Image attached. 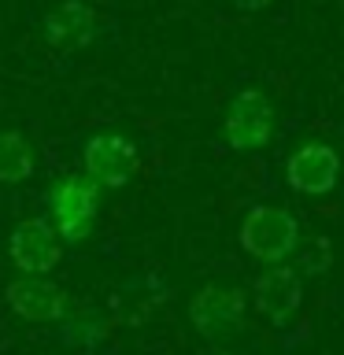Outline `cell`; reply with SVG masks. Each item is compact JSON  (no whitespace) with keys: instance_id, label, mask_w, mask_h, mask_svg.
I'll return each mask as SVG.
<instances>
[{"instance_id":"cell-6","label":"cell","mask_w":344,"mask_h":355,"mask_svg":"<svg viewBox=\"0 0 344 355\" xmlns=\"http://www.w3.org/2000/svg\"><path fill=\"white\" fill-rule=\"evenodd\" d=\"M82 163H85V178H93L96 185L119 189L137 171V148L122 133H96L85 144Z\"/></svg>"},{"instance_id":"cell-8","label":"cell","mask_w":344,"mask_h":355,"mask_svg":"<svg viewBox=\"0 0 344 355\" xmlns=\"http://www.w3.org/2000/svg\"><path fill=\"white\" fill-rule=\"evenodd\" d=\"M8 307L26 322H60L67 315V293L44 274H22L8 282Z\"/></svg>"},{"instance_id":"cell-1","label":"cell","mask_w":344,"mask_h":355,"mask_svg":"<svg viewBox=\"0 0 344 355\" xmlns=\"http://www.w3.org/2000/svg\"><path fill=\"white\" fill-rule=\"evenodd\" d=\"M241 248L266 266L285 263L300 248V222L285 207H252L241 222Z\"/></svg>"},{"instance_id":"cell-2","label":"cell","mask_w":344,"mask_h":355,"mask_svg":"<svg viewBox=\"0 0 344 355\" xmlns=\"http://www.w3.org/2000/svg\"><path fill=\"white\" fill-rule=\"evenodd\" d=\"M96 200H100V185L93 178H85V174L63 178L49 193V215H52L49 222L63 241H71V244L85 241L96 222Z\"/></svg>"},{"instance_id":"cell-10","label":"cell","mask_w":344,"mask_h":355,"mask_svg":"<svg viewBox=\"0 0 344 355\" xmlns=\"http://www.w3.org/2000/svg\"><path fill=\"white\" fill-rule=\"evenodd\" d=\"M96 37V11L82 0H63L44 15V41L55 52H78Z\"/></svg>"},{"instance_id":"cell-11","label":"cell","mask_w":344,"mask_h":355,"mask_svg":"<svg viewBox=\"0 0 344 355\" xmlns=\"http://www.w3.org/2000/svg\"><path fill=\"white\" fill-rule=\"evenodd\" d=\"M33 174V148L22 133H0V185H19Z\"/></svg>"},{"instance_id":"cell-12","label":"cell","mask_w":344,"mask_h":355,"mask_svg":"<svg viewBox=\"0 0 344 355\" xmlns=\"http://www.w3.org/2000/svg\"><path fill=\"white\" fill-rule=\"evenodd\" d=\"M233 4H237L241 11H263V8H270L274 0H233Z\"/></svg>"},{"instance_id":"cell-7","label":"cell","mask_w":344,"mask_h":355,"mask_svg":"<svg viewBox=\"0 0 344 355\" xmlns=\"http://www.w3.org/2000/svg\"><path fill=\"white\" fill-rule=\"evenodd\" d=\"M341 178V155L329 148V144H304L300 152L289 155L285 163V182L289 189L304 196H326L333 193Z\"/></svg>"},{"instance_id":"cell-13","label":"cell","mask_w":344,"mask_h":355,"mask_svg":"<svg viewBox=\"0 0 344 355\" xmlns=\"http://www.w3.org/2000/svg\"><path fill=\"white\" fill-rule=\"evenodd\" d=\"M207 355H230V352H207Z\"/></svg>"},{"instance_id":"cell-9","label":"cell","mask_w":344,"mask_h":355,"mask_svg":"<svg viewBox=\"0 0 344 355\" xmlns=\"http://www.w3.org/2000/svg\"><path fill=\"white\" fill-rule=\"evenodd\" d=\"M252 300L255 307L263 311L274 326H282L300 311V300H304V285H300V274L289 270V266H270L252 282Z\"/></svg>"},{"instance_id":"cell-5","label":"cell","mask_w":344,"mask_h":355,"mask_svg":"<svg viewBox=\"0 0 344 355\" xmlns=\"http://www.w3.org/2000/svg\"><path fill=\"white\" fill-rule=\"evenodd\" d=\"M8 255L22 274H49L60 266L63 244L49 218H22L8 237Z\"/></svg>"},{"instance_id":"cell-4","label":"cell","mask_w":344,"mask_h":355,"mask_svg":"<svg viewBox=\"0 0 344 355\" xmlns=\"http://www.w3.org/2000/svg\"><path fill=\"white\" fill-rule=\"evenodd\" d=\"M189 322L200 337L207 340H230L244 329V293L226 285H204L189 300Z\"/></svg>"},{"instance_id":"cell-3","label":"cell","mask_w":344,"mask_h":355,"mask_svg":"<svg viewBox=\"0 0 344 355\" xmlns=\"http://www.w3.org/2000/svg\"><path fill=\"white\" fill-rule=\"evenodd\" d=\"M222 137L233 152L263 148L274 137V107L263 89H244L230 100L226 119H222Z\"/></svg>"}]
</instances>
